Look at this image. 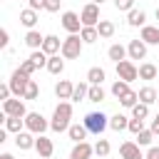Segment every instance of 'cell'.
I'll return each mask as SVG.
<instances>
[{
    "mask_svg": "<svg viewBox=\"0 0 159 159\" xmlns=\"http://www.w3.org/2000/svg\"><path fill=\"white\" fill-rule=\"evenodd\" d=\"M70 119H72V104H70V102H60V104L55 107L50 129H52V132H67V129L72 127Z\"/></svg>",
    "mask_w": 159,
    "mask_h": 159,
    "instance_id": "1",
    "label": "cell"
},
{
    "mask_svg": "<svg viewBox=\"0 0 159 159\" xmlns=\"http://www.w3.org/2000/svg\"><path fill=\"white\" fill-rule=\"evenodd\" d=\"M82 124L87 127V132H89V134H97V137L109 127V122H107V117H104L102 112H89V114L84 117V122H82Z\"/></svg>",
    "mask_w": 159,
    "mask_h": 159,
    "instance_id": "2",
    "label": "cell"
},
{
    "mask_svg": "<svg viewBox=\"0 0 159 159\" xmlns=\"http://www.w3.org/2000/svg\"><path fill=\"white\" fill-rule=\"evenodd\" d=\"M82 52V37L80 35H70L62 40V57L65 60H77Z\"/></svg>",
    "mask_w": 159,
    "mask_h": 159,
    "instance_id": "3",
    "label": "cell"
},
{
    "mask_svg": "<svg viewBox=\"0 0 159 159\" xmlns=\"http://www.w3.org/2000/svg\"><path fill=\"white\" fill-rule=\"evenodd\" d=\"M30 82H32V80H30V75H25V72H22V70L17 67V70L12 72V77H10V82H7V84H10V89H12V94H17V97H22Z\"/></svg>",
    "mask_w": 159,
    "mask_h": 159,
    "instance_id": "4",
    "label": "cell"
},
{
    "mask_svg": "<svg viewBox=\"0 0 159 159\" xmlns=\"http://www.w3.org/2000/svg\"><path fill=\"white\" fill-rule=\"evenodd\" d=\"M25 127H27V132H32V134H42L50 124H47V119H45L40 112H27V117H25Z\"/></svg>",
    "mask_w": 159,
    "mask_h": 159,
    "instance_id": "5",
    "label": "cell"
},
{
    "mask_svg": "<svg viewBox=\"0 0 159 159\" xmlns=\"http://www.w3.org/2000/svg\"><path fill=\"white\" fill-rule=\"evenodd\" d=\"M80 17H82V25H84V27H97V25H99V5L87 2V5L82 7Z\"/></svg>",
    "mask_w": 159,
    "mask_h": 159,
    "instance_id": "6",
    "label": "cell"
},
{
    "mask_svg": "<svg viewBox=\"0 0 159 159\" xmlns=\"http://www.w3.org/2000/svg\"><path fill=\"white\" fill-rule=\"evenodd\" d=\"M62 27L70 32V35H77V32H82V17L77 15V12H72V10H67V12H62Z\"/></svg>",
    "mask_w": 159,
    "mask_h": 159,
    "instance_id": "7",
    "label": "cell"
},
{
    "mask_svg": "<svg viewBox=\"0 0 159 159\" xmlns=\"http://www.w3.org/2000/svg\"><path fill=\"white\" fill-rule=\"evenodd\" d=\"M117 77L124 82H132L139 77V67H134V62H129V60H122V62H117Z\"/></svg>",
    "mask_w": 159,
    "mask_h": 159,
    "instance_id": "8",
    "label": "cell"
},
{
    "mask_svg": "<svg viewBox=\"0 0 159 159\" xmlns=\"http://www.w3.org/2000/svg\"><path fill=\"white\" fill-rule=\"evenodd\" d=\"M2 114L5 117H27V109H25V104L20 102V99H7V102H2Z\"/></svg>",
    "mask_w": 159,
    "mask_h": 159,
    "instance_id": "9",
    "label": "cell"
},
{
    "mask_svg": "<svg viewBox=\"0 0 159 159\" xmlns=\"http://www.w3.org/2000/svg\"><path fill=\"white\" fill-rule=\"evenodd\" d=\"M119 154H122V159H144L142 147H139L137 142H124V144L119 147Z\"/></svg>",
    "mask_w": 159,
    "mask_h": 159,
    "instance_id": "10",
    "label": "cell"
},
{
    "mask_svg": "<svg viewBox=\"0 0 159 159\" xmlns=\"http://www.w3.org/2000/svg\"><path fill=\"white\" fill-rule=\"evenodd\" d=\"M42 52H45L47 57H52V55L62 52V42H60V37H57V35H45V42H42Z\"/></svg>",
    "mask_w": 159,
    "mask_h": 159,
    "instance_id": "11",
    "label": "cell"
},
{
    "mask_svg": "<svg viewBox=\"0 0 159 159\" xmlns=\"http://www.w3.org/2000/svg\"><path fill=\"white\" fill-rule=\"evenodd\" d=\"M127 55H129L132 60H144V57H147V42H144V40H132V42L127 45Z\"/></svg>",
    "mask_w": 159,
    "mask_h": 159,
    "instance_id": "12",
    "label": "cell"
},
{
    "mask_svg": "<svg viewBox=\"0 0 159 159\" xmlns=\"http://www.w3.org/2000/svg\"><path fill=\"white\" fill-rule=\"evenodd\" d=\"M35 149H37V154H40L42 159L52 157V152H55L52 139H47V137H42V134H37V139H35Z\"/></svg>",
    "mask_w": 159,
    "mask_h": 159,
    "instance_id": "13",
    "label": "cell"
},
{
    "mask_svg": "<svg viewBox=\"0 0 159 159\" xmlns=\"http://www.w3.org/2000/svg\"><path fill=\"white\" fill-rule=\"evenodd\" d=\"M92 154H94V147H92V144H87V142H80V144H75V147H72L70 159H89Z\"/></svg>",
    "mask_w": 159,
    "mask_h": 159,
    "instance_id": "14",
    "label": "cell"
},
{
    "mask_svg": "<svg viewBox=\"0 0 159 159\" xmlns=\"http://www.w3.org/2000/svg\"><path fill=\"white\" fill-rule=\"evenodd\" d=\"M72 92H75V84H72L70 80H60V82L55 84V94H57L60 99H72Z\"/></svg>",
    "mask_w": 159,
    "mask_h": 159,
    "instance_id": "15",
    "label": "cell"
},
{
    "mask_svg": "<svg viewBox=\"0 0 159 159\" xmlns=\"http://www.w3.org/2000/svg\"><path fill=\"white\" fill-rule=\"evenodd\" d=\"M35 139L37 137H32V132H20V134H15V147L17 149H32L35 147Z\"/></svg>",
    "mask_w": 159,
    "mask_h": 159,
    "instance_id": "16",
    "label": "cell"
},
{
    "mask_svg": "<svg viewBox=\"0 0 159 159\" xmlns=\"http://www.w3.org/2000/svg\"><path fill=\"white\" fill-rule=\"evenodd\" d=\"M139 40H144L147 45H159V27L157 25H144Z\"/></svg>",
    "mask_w": 159,
    "mask_h": 159,
    "instance_id": "17",
    "label": "cell"
},
{
    "mask_svg": "<svg viewBox=\"0 0 159 159\" xmlns=\"http://www.w3.org/2000/svg\"><path fill=\"white\" fill-rule=\"evenodd\" d=\"M42 42H45V37H42L37 30H27V35H25V45H27V47L42 50Z\"/></svg>",
    "mask_w": 159,
    "mask_h": 159,
    "instance_id": "18",
    "label": "cell"
},
{
    "mask_svg": "<svg viewBox=\"0 0 159 159\" xmlns=\"http://www.w3.org/2000/svg\"><path fill=\"white\" fill-rule=\"evenodd\" d=\"M67 134H70V139H72L75 144H80V142H84V137H87V127H84V124H72V127L67 129Z\"/></svg>",
    "mask_w": 159,
    "mask_h": 159,
    "instance_id": "19",
    "label": "cell"
},
{
    "mask_svg": "<svg viewBox=\"0 0 159 159\" xmlns=\"http://www.w3.org/2000/svg\"><path fill=\"white\" fill-rule=\"evenodd\" d=\"M144 20H147L144 10H129V12H127V22H129L132 27H144Z\"/></svg>",
    "mask_w": 159,
    "mask_h": 159,
    "instance_id": "20",
    "label": "cell"
},
{
    "mask_svg": "<svg viewBox=\"0 0 159 159\" xmlns=\"http://www.w3.org/2000/svg\"><path fill=\"white\" fill-rule=\"evenodd\" d=\"M157 99H159V94H157L154 87H142V89H139V102H142V104H154Z\"/></svg>",
    "mask_w": 159,
    "mask_h": 159,
    "instance_id": "21",
    "label": "cell"
},
{
    "mask_svg": "<svg viewBox=\"0 0 159 159\" xmlns=\"http://www.w3.org/2000/svg\"><path fill=\"white\" fill-rule=\"evenodd\" d=\"M107 55H109V60L117 65V62H122V60L127 57V47H124V45H112V47L107 50Z\"/></svg>",
    "mask_w": 159,
    "mask_h": 159,
    "instance_id": "22",
    "label": "cell"
},
{
    "mask_svg": "<svg viewBox=\"0 0 159 159\" xmlns=\"http://www.w3.org/2000/svg\"><path fill=\"white\" fill-rule=\"evenodd\" d=\"M62 70H65V62L60 60V55H52L47 60V72L50 75H62Z\"/></svg>",
    "mask_w": 159,
    "mask_h": 159,
    "instance_id": "23",
    "label": "cell"
},
{
    "mask_svg": "<svg viewBox=\"0 0 159 159\" xmlns=\"http://www.w3.org/2000/svg\"><path fill=\"white\" fill-rule=\"evenodd\" d=\"M104 77H107V75H104L102 67H89V72H87V82H89V84H102Z\"/></svg>",
    "mask_w": 159,
    "mask_h": 159,
    "instance_id": "24",
    "label": "cell"
},
{
    "mask_svg": "<svg viewBox=\"0 0 159 159\" xmlns=\"http://www.w3.org/2000/svg\"><path fill=\"white\" fill-rule=\"evenodd\" d=\"M109 127H112L114 132H124V129H129V119H127L124 114H114V117L109 119Z\"/></svg>",
    "mask_w": 159,
    "mask_h": 159,
    "instance_id": "25",
    "label": "cell"
},
{
    "mask_svg": "<svg viewBox=\"0 0 159 159\" xmlns=\"http://www.w3.org/2000/svg\"><path fill=\"white\" fill-rule=\"evenodd\" d=\"M22 127H25V119H22V117H5V129H7V132L20 134Z\"/></svg>",
    "mask_w": 159,
    "mask_h": 159,
    "instance_id": "26",
    "label": "cell"
},
{
    "mask_svg": "<svg viewBox=\"0 0 159 159\" xmlns=\"http://www.w3.org/2000/svg\"><path fill=\"white\" fill-rule=\"evenodd\" d=\"M20 22H22L25 27H30V30H32V27H35V22H37V12H35V10H30V7H27V10H22V12H20Z\"/></svg>",
    "mask_w": 159,
    "mask_h": 159,
    "instance_id": "27",
    "label": "cell"
},
{
    "mask_svg": "<svg viewBox=\"0 0 159 159\" xmlns=\"http://www.w3.org/2000/svg\"><path fill=\"white\" fill-rule=\"evenodd\" d=\"M80 37H82V42L92 45V42H97V40H99V32H97V27H82Z\"/></svg>",
    "mask_w": 159,
    "mask_h": 159,
    "instance_id": "28",
    "label": "cell"
},
{
    "mask_svg": "<svg viewBox=\"0 0 159 159\" xmlns=\"http://www.w3.org/2000/svg\"><path fill=\"white\" fill-rule=\"evenodd\" d=\"M154 77H157V67L152 62L139 65V80H154Z\"/></svg>",
    "mask_w": 159,
    "mask_h": 159,
    "instance_id": "29",
    "label": "cell"
},
{
    "mask_svg": "<svg viewBox=\"0 0 159 159\" xmlns=\"http://www.w3.org/2000/svg\"><path fill=\"white\" fill-rule=\"evenodd\" d=\"M97 32H99V37H112V35H114V22H109V20H99Z\"/></svg>",
    "mask_w": 159,
    "mask_h": 159,
    "instance_id": "30",
    "label": "cell"
},
{
    "mask_svg": "<svg viewBox=\"0 0 159 159\" xmlns=\"http://www.w3.org/2000/svg\"><path fill=\"white\" fill-rule=\"evenodd\" d=\"M127 92H129V82H124V80H117V82L112 84V94H114L117 99H122Z\"/></svg>",
    "mask_w": 159,
    "mask_h": 159,
    "instance_id": "31",
    "label": "cell"
},
{
    "mask_svg": "<svg viewBox=\"0 0 159 159\" xmlns=\"http://www.w3.org/2000/svg\"><path fill=\"white\" fill-rule=\"evenodd\" d=\"M87 94H89V84L80 82V84H75V92H72V102H80V99H84Z\"/></svg>",
    "mask_w": 159,
    "mask_h": 159,
    "instance_id": "32",
    "label": "cell"
},
{
    "mask_svg": "<svg viewBox=\"0 0 159 159\" xmlns=\"http://www.w3.org/2000/svg\"><path fill=\"white\" fill-rule=\"evenodd\" d=\"M87 99H89V102H102V99H104V89H102V84H89V94H87Z\"/></svg>",
    "mask_w": 159,
    "mask_h": 159,
    "instance_id": "33",
    "label": "cell"
},
{
    "mask_svg": "<svg viewBox=\"0 0 159 159\" xmlns=\"http://www.w3.org/2000/svg\"><path fill=\"white\" fill-rule=\"evenodd\" d=\"M149 117V104H134L132 107V119H147Z\"/></svg>",
    "mask_w": 159,
    "mask_h": 159,
    "instance_id": "34",
    "label": "cell"
},
{
    "mask_svg": "<svg viewBox=\"0 0 159 159\" xmlns=\"http://www.w3.org/2000/svg\"><path fill=\"white\" fill-rule=\"evenodd\" d=\"M119 102H122V107H129V109H132L134 104H139V92H132V89H129Z\"/></svg>",
    "mask_w": 159,
    "mask_h": 159,
    "instance_id": "35",
    "label": "cell"
},
{
    "mask_svg": "<svg viewBox=\"0 0 159 159\" xmlns=\"http://www.w3.org/2000/svg\"><path fill=\"white\" fill-rule=\"evenodd\" d=\"M30 60H32V62L37 65V70H40V67H47V60H50V57H47L42 50H35V52L30 55Z\"/></svg>",
    "mask_w": 159,
    "mask_h": 159,
    "instance_id": "36",
    "label": "cell"
},
{
    "mask_svg": "<svg viewBox=\"0 0 159 159\" xmlns=\"http://www.w3.org/2000/svg\"><path fill=\"white\" fill-rule=\"evenodd\" d=\"M152 139H154V132H152V129H144V132L137 134V144H139V147H149Z\"/></svg>",
    "mask_w": 159,
    "mask_h": 159,
    "instance_id": "37",
    "label": "cell"
},
{
    "mask_svg": "<svg viewBox=\"0 0 159 159\" xmlns=\"http://www.w3.org/2000/svg\"><path fill=\"white\" fill-rule=\"evenodd\" d=\"M109 149H112V147H109L107 139H97V144H94V154H97V157H107Z\"/></svg>",
    "mask_w": 159,
    "mask_h": 159,
    "instance_id": "38",
    "label": "cell"
},
{
    "mask_svg": "<svg viewBox=\"0 0 159 159\" xmlns=\"http://www.w3.org/2000/svg\"><path fill=\"white\" fill-rule=\"evenodd\" d=\"M37 94H40V87H37V82L32 80V82L27 84V89H25L22 97H25V99H37Z\"/></svg>",
    "mask_w": 159,
    "mask_h": 159,
    "instance_id": "39",
    "label": "cell"
},
{
    "mask_svg": "<svg viewBox=\"0 0 159 159\" xmlns=\"http://www.w3.org/2000/svg\"><path fill=\"white\" fill-rule=\"evenodd\" d=\"M114 7L122 12H129V10H134V0H114Z\"/></svg>",
    "mask_w": 159,
    "mask_h": 159,
    "instance_id": "40",
    "label": "cell"
},
{
    "mask_svg": "<svg viewBox=\"0 0 159 159\" xmlns=\"http://www.w3.org/2000/svg\"><path fill=\"white\" fill-rule=\"evenodd\" d=\"M129 132H132V134L144 132V119H129Z\"/></svg>",
    "mask_w": 159,
    "mask_h": 159,
    "instance_id": "41",
    "label": "cell"
},
{
    "mask_svg": "<svg viewBox=\"0 0 159 159\" xmlns=\"http://www.w3.org/2000/svg\"><path fill=\"white\" fill-rule=\"evenodd\" d=\"M20 70H22V72H25V75H32V72H35V70H37V65H35V62H32V60H30V57H27V60H25V62H22V65H20Z\"/></svg>",
    "mask_w": 159,
    "mask_h": 159,
    "instance_id": "42",
    "label": "cell"
},
{
    "mask_svg": "<svg viewBox=\"0 0 159 159\" xmlns=\"http://www.w3.org/2000/svg\"><path fill=\"white\" fill-rule=\"evenodd\" d=\"M60 2H62V0H45V10H47V12H57V10H60Z\"/></svg>",
    "mask_w": 159,
    "mask_h": 159,
    "instance_id": "43",
    "label": "cell"
},
{
    "mask_svg": "<svg viewBox=\"0 0 159 159\" xmlns=\"http://www.w3.org/2000/svg\"><path fill=\"white\" fill-rule=\"evenodd\" d=\"M10 94H12L10 84H0V99H2V102H7V99H10Z\"/></svg>",
    "mask_w": 159,
    "mask_h": 159,
    "instance_id": "44",
    "label": "cell"
},
{
    "mask_svg": "<svg viewBox=\"0 0 159 159\" xmlns=\"http://www.w3.org/2000/svg\"><path fill=\"white\" fill-rule=\"evenodd\" d=\"M27 2H30V10H35V12L45 7V0H27Z\"/></svg>",
    "mask_w": 159,
    "mask_h": 159,
    "instance_id": "45",
    "label": "cell"
},
{
    "mask_svg": "<svg viewBox=\"0 0 159 159\" xmlns=\"http://www.w3.org/2000/svg\"><path fill=\"white\" fill-rule=\"evenodd\" d=\"M147 159H159V147H149V152H147Z\"/></svg>",
    "mask_w": 159,
    "mask_h": 159,
    "instance_id": "46",
    "label": "cell"
},
{
    "mask_svg": "<svg viewBox=\"0 0 159 159\" xmlns=\"http://www.w3.org/2000/svg\"><path fill=\"white\" fill-rule=\"evenodd\" d=\"M0 47H7V30H0Z\"/></svg>",
    "mask_w": 159,
    "mask_h": 159,
    "instance_id": "47",
    "label": "cell"
},
{
    "mask_svg": "<svg viewBox=\"0 0 159 159\" xmlns=\"http://www.w3.org/2000/svg\"><path fill=\"white\" fill-rule=\"evenodd\" d=\"M149 129H152L154 134H159V114H157V117L152 119V127H149Z\"/></svg>",
    "mask_w": 159,
    "mask_h": 159,
    "instance_id": "48",
    "label": "cell"
},
{
    "mask_svg": "<svg viewBox=\"0 0 159 159\" xmlns=\"http://www.w3.org/2000/svg\"><path fill=\"white\" fill-rule=\"evenodd\" d=\"M0 159H12V154H2V157H0Z\"/></svg>",
    "mask_w": 159,
    "mask_h": 159,
    "instance_id": "49",
    "label": "cell"
},
{
    "mask_svg": "<svg viewBox=\"0 0 159 159\" xmlns=\"http://www.w3.org/2000/svg\"><path fill=\"white\" fill-rule=\"evenodd\" d=\"M92 2H94V5H99V2H104V0H92Z\"/></svg>",
    "mask_w": 159,
    "mask_h": 159,
    "instance_id": "50",
    "label": "cell"
},
{
    "mask_svg": "<svg viewBox=\"0 0 159 159\" xmlns=\"http://www.w3.org/2000/svg\"><path fill=\"white\" fill-rule=\"evenodd\" d=\"M157 20H159V7H157Z\"/></svg>",
    "mask_w": 159,
    "mask_h": 159,
    "instance_id": "51",
    "label": "cell"
},
{
    "mask_svg": "<svg viewBox=\"0 0 159 159\" xmlns=\"http://www.w3.org/2000/svg\"><path fill=\"white\" fill-rule=\"evenodd\" d=\"M157 102H159V99H157Z\"/></svg>",
    "mask_w": 159,
    "mask_h": 159,
    "instance_id": "52",
    "label": "cell"
}]
</instances>
